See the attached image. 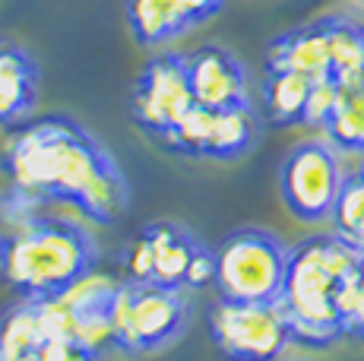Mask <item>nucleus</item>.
Instances as JSON below:
<instances>
[{
	"label": "nucleus",
	"mask_w": 364,
	"mask_h": 361,
	"mask_svg": "<svg viewBox=\"0 0 364 361\" xmlns=\"http://www.w3.org/2000/svg\"><path fill=\"white\" fill-rule=\"evenodd\" d=\"M4 171L23 200L70 203L99 225H114L130 206V184L117 158L67 114L35 117L13 130Z\"/></svg>",
	"instance_id": "1"
},
{
	"label": "nucleus",
	"mask_w": 364,
	"mask_h": 361,
	"mask_svg": "<svg viewBox=\"0 0 364 361\" xmlns=\"http://www.w3.org/2000/svg\"><path fill=\"white\" fill-rule=\"evenodd\" d=\"M95 260L99 247L82 222L38 212L13 190L0 203V276L19 298L60 295L92 273Z\"/></svg>",
	"instance_id": "2"
},
{
	"label": "nucleus",
	"mask_w": 364,
	"mask_h": 361,
	"mask_svg": "<svg viewBox=\"0 0 364 361\" xmlns=\"http://www.w3.org/2000/svg\"><path fill=\"white\" fill-rule=\"evenodd\" d=\"M358 254L361 251H355L336 235H317L289 251L279 304L289 314L291 336L298 345L326 349L336 339H342L339 317H336V291L348 276H355Z\"/></svg>",
	"instance_id": "3"
},
{
	"label": "nucleus",
	"mask_w": 364,
	"mask_h": 361,
	"mask_svg": "<svg viewBox=\"0 0 364 361\" xmlns=\"http://www.w3.org/2000/svg\"><path fill=\"white\" fill-rule=\"evenodd\" d=\"M191 301L184 289H162L152 282H117L111 298V345L124 355H149L184 333Z\"/></svg>",
	"instance_id": "4"
},
{
	"label": "nucleus",
	"mask_w": 364,
	"mask_h": 361,
	"mask_svg": "<svg viewBox=\"0 0 364 361\" xmlns=\"http://www.w3.org/2000/svg\"><path fill=\"white\" fill-rule=\"evenodd\" d=\"M289 247L263 228H237L215 251L213 286L225 301H276Z\"/></svg>",
	"instance_id": "5"
},
{
	"label": "nucleus",
	"mask_w": 364,
	"mask_h": 361,
	"mask_svg": "<svg viewBox=\"0 0 364 361\" xmlns=\"http://www.w3.org/2000/svg\"><path fill=\"white\" fill-rule=\"evenodd\" d=\"M209 336L225 361H279L291 349V323L276 301H219L209 308Z\"/></svg>",
	"instance_id": "6"
},
{
	"label": "nucleus",
	"mask_w": 364,
	"mask_h": 361,
	"mask_svg": "<svg viewBox=\"0 0 364 361\" xmlns=\"http://www.w3.org/2000/svg\"><path fill=\"white\" fill-rule=\"evenodd\" d=\"M117 282L102 273H89L54 298H41V323L48 339H73L82 349L102 355L111 345V298Z\"/></svg>",
	"instance_id": "7"
},
{
	"label": "nucleus",
	"mask_w": 364,
	"mask_h": 361,
	"mask_svg": "<svg viewBox=\"0 0 364 361\" xmlns=\"http://www.w3.org/2000/svg\"><path fill=\"white\" fill-rule=\"evenodd\" d=\"M348 171L342 168V152L326 140H304L285 156L279 171V190L289 212L301 222H326L339 187Z\"/></svg>",
	"instance_id": "8"
},
{
	"label": "nucleus",
	"mask_w": 364,
	"mask_h": 361,
	"mask_svg": "<svg viewBox=\"0 0 364 361\" xmlns=\"http://www.w3.org/2000/svg\"><path fill=\"white\" fill-rule=\"evenodd\" d=\"M254 140H257V121L250 108L213 111L193 105L162 143L171 152H181V156L232 162V158H241L254 146Z\"/></svg>",
	"instance_id": "9"
},
{
	"label": "nucleus",
	"mask_w": 364,
	"mask_h": 361,
	"mask_svg": "<svg viewBox=\"0 0 364 361\" xmlns=\"http://www.w3.org/2000/svg\"><path fill=\"white\" fill-rule=\"evenodd\" d=\"M191 108H193V95H191V82H187L184 54L178 51L156 54L143 67L136 89H133V121L156 140H165Z\"/></svg>",
	"instance_id": "10"
},
{
	"label": "nucleus",
	"mask_w": 364,
	"mask_h": 361,
	"mask_svg": "<svg viewBox=\"0 0 364 361\" xmlns=\"http://www.w3.org/2000/svg\"><path fill=\"white\" fill-rule=\"evenodd\" d=\"M197 247L200 241L178 222H152L133 238L127 251V282L184 289Z\"/></svg>",
	"instance_id": "11"
},
{
	"label": "nucleus",
	"mask_w": 364,
	"mask_h": 361,
	"mask_svg": "<svg viewBox=\"0 0 364 361\" xmlns=\"http://www.w3.org/2000/svg\"><path fill=\"white\" fill-rule=\"evenodd\" d=\"M187 82L193 105L200 108H250L247 73L244 64L222 45H203L193 54H184Z\"/></svg>",
	"instance_id": "12"
},
{
	"label": "nucleus",
	"mask_w": 364,
	"mask_h": 361,
	"mask_svg": "<svg viewBox=\"0 0 364 361\" xmlns=\"http://www.w3.org/2000/svg\"><path fill=\"white\" fill-rule=\"evenodd\" d=\"M266 70L298 73L311 82L330 80V48H326V19L307 23L285 36L272 38L266 48Z\"/></svg>",
	"instance_id": "13"
},
{
	"label": "nucleus",
	"mask_w": 364,
	"mask_h": 361,
	"mask_svg": "<svg viewBox=\"0 0 364 361\" xmlns=\"http://www.w3.org/2000/svg\"><path fill=\"white\" fill-rule=\"evenodd\" d=\"M38 102V64L23 45L0 41V127L26 121Z\"/></svg>",
	"instance_id": "14"
},
{
	"label": "nucleus",
	"mask_w": 364,
	"mask_h": 361,
	"mask_svg": "<svg viewBox=\"0 0 364 361\" xmlns=\"http://www.w3.org/2000/svg\"><path fill=\"white\" fill-rule=\"evenodd\" d=\"M330 80L339 89H364V23L348 16L326 19Z\"/></svg>",
	"instance_id": "15"
},
{
	"label": "nucleus",
	"mask_w": 364,
	"mask_h": 361,
	"mask_svg": "<svg viewBox=\"0 0 364 361\" xmlns=\"http://www.w3.org/2000/svg\"><path fill=\"white\" fill-rule=\"evenodd\" d=\"M127 23L133 38L149 48L191 32L174 0H127Z\"/></svg>",
	"instance_id": "16"
},
{
	"label": "nucleus",
	"mask_w": 364,
	"mask_h": 361,
	"mask_svg": "<svg viewBox=\"0 0 364 361\" xmlns=\"http://www.w3.org/2000/svg\"><path fill=\"white\" fill-rule=\"evenodd\" d=\"M320 134L336 152H364V89H339Z\"/></svg>",
	"instance_id": "17"
},
{
	"label": "nucleus",
	"mask_w": 364,
	"mask_h": 361,
	"mask_svg": "<svg viewBox=\"0 0 364 361\" xmlns=\"http://www.w3.org/2000/svg\"><path fill=\"white\" fill-rule=\"evenodd\" d=\"M311 80L285 70H266V117L272 127H295L304 114Z\"/></svg>",
	"instance_id": "18"
},
{
	"label": "nucleus",
	"mask_w": 364,
	"mask_h": 361,
	"mask_svg": "<svg viewBox=\"0 0 364 361\" xmlns=\"http://www.w3.org/2000/svg\"><path fill=\"white\" fill-rule=\"evenodd\" d=\"M45 323H41L38 301L23 298L0 317V358L23 355V352H38L45 343Z\"/></svg>",
	"instance_id": "19"
},
{
	"label": "nucleus",
	"mask_w": 364,
	"mask_h": 361,
	"mask_svg": "<svg viewBox=\"0 0 364 361\" xmlns=\"http://www.w3.org/2000/svg\"><path fill=\"white\" fill-rule=\"evenodd\" d=\"M333 235L352 244L355 251H364V168L346 175L339 187V197L330 212Z\"/></svg>",
	"instance_id": "20"
},
{
	"label": "nucleus",
	"mask_w": 364,
	"mask_h": 361,
	"mask_svg": "<svg viewBox=\"0 0 364 361\" xmlns=\"http://www.w3.org/2000/svg\"><path fill=\"white\" fill-rule=\"evenodd\" d=\"M336 317H339L342 336L364 339V289L355 276H348L336 291Z\"/></svg>",
	"instance_id": "21"
},
{
	"label": "nucleus",
	"mask_w": 364,
	"mask_h": 361,
	"mask_svg": "<svg viewBox=\"0 0 364 361\" xmlns=\"http://www.w3.org/2000/svg\"><path fill=\"white\" fill-rule=\"evenodd\" d=\"M339 99V86L333 80H320V82H311V92H307V102H304V114H301V124L314 130H323L326 117Z\"/></svg>",
	"instance_id": "22"
},
{
	"label": "nucleus",
	"mask_w": 364,
	"mask_h": 361,
	"mask_svg": "<svg viewBox=\"0 0 364 361\" xmlns=\"http://www.w3.org/2000/svg\"><path fill=\"white\" fill-rule=\"evenodd\" d=\"M41 361H99V355L82 349L73 339H45L38 349Z\"/></svg>",
	"instance_id": "23"
},
{
	"label": "nucleus",
	"mask_w": 364,
	"mask_h": 361,
	"mask_svg": "<svg viewBox=\"0 0 364 361\" xmlns=\"http://www.w3.org/2000/svg\"><path fill=\"white\" fill-rule=\"evenodd\" d=\"M213 279H215V254L200 244L191 260V269H187L184 289H206V286H213Z\"/></svg>",
	"instance_id": "24"
},
{
	"label": "nucleus",
	"mask_w": 364,
	"mask_h": 361,
	"mask_svg": "<svg viewBox=\"0 0 364 361\" xmlns=\"http://www.w3.org/2000/svg\"><path fill=\"white\" fill-rule=\"evenodd\" d=\"M222 4H225V0H174V6L181 10V16H184V23L191 26V29H197L206 19H213L215 13L222 10Z\"/></svg>",
	"instance_id": "25"
},
{
	"label": "nucleus",
	"mask_w": 364,
	"mask_h": 361,
	"mask_svg": "<svg viewBox=\"0 0 364 361\" xmlns=\"http://www.w3.org/2000/svg\"><path fill=\"white\" fill-rule=\"evenodd\" d=\"M0 361H41V355H38V352H23V355H6Z\"/></svg>",
	"instance_id": "26"
},
{
	"label": "nucleus",
	"mask_w": 364,
	"mask_h": 361,
	"mask_svg": "<svg viewBox=\"0 0 364 361\" xmlns=\"http://www.w3.org/2000/svg\"><path fill=\"white\" fill-rule=\"evenodd\" d=\"M355 279H358V286L364 289V251L358 254V266H355Z\"/></svg>",
	"instance_id": "27"
},
{
	"label": "nucleus",
	"mask_w": 364,
	"mask_h": 361,
	"mask_svg": "<svg viewBox=\"0 0 364 361\" xmlns=\"http://www.w3.org/2000/svg\"><path fill=\"white\" fill-rule=\"evenodd\" d=\"M361 156H364V152H361ZM361 168H364V165H361Z\"/></svg>",
	"instance_id": "28"
},
{
	"label": "nucleus",
	"mask_w": 364,
	"mask_h": 361,
	"mask_svg": "<svg viewBox=\"0 0 364 361\" xmlns=\"http://www.w3.org/2000/svg\"><path fill=\"white\" fill-rule=\"evenodd\" d=\"M361 4H364V0H361Z\"/></svg>",
	"instance_id": "29"
}]
</instances>
